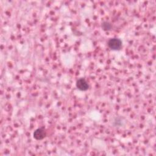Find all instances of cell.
I'll return each instance as SVG.
<instances>
[{"label": "cell", "instance_id": "3957f363", "mask_svg": "<svg viewBox=\"0 0 156 156\" xmlns=\"http://www.w3.org/2000/svg\"><path fill=\"white\" fill-rule=\"evenodd\" d=\"M46 135V133L43 128H38L36 129L33 133L34 138L37 140H43L44 138H45Z\"/></svg>", "mask_w": 156, "mask_h": 156}, {"label": "cell", "instance_id": "7a4b0ae2", "mask_svg": "<svg viewBox=\"0 0 156 156\" xmlns=\"http://www.w3.org/2000/svg\"><path fill=\"white\" fill-rule=\"evenodd\" d=\"M76 87L80 91H86L88 89L89 85L84 78H80L76 82Z\"/></svg>", "mask_w": 156, "mask_h": 156}, {"label": "cell", "instance_id": "6da1fadb", "mask_svg": "<svg viewBox=\"0 0 156 156\" xmlns=\"http://www.w3.org/2000/svg\"><path fill=\"white\" fill-rule=\"evenodd\" d=\"M108 46L112 50H119L122 47V41L118 38H110L107 42Z\"/></svg>", "mask_w": 156, "mask_h": 156}, {"label": "cell", "instance_id": "277c9868", "mask_svg": "<svg viewBox=\"0 0 156 156\" xmlns=\"http://www.w3.org/2000/svg\"><path fill=\"white\" fill-rule=\"evenodd\" d=\"M112 27V26L111 23H109L108 21H104L102 23V28L104 30H111Z\"/></svg>", "mask_w": 156, "mask_h": 156}]
</instances>
